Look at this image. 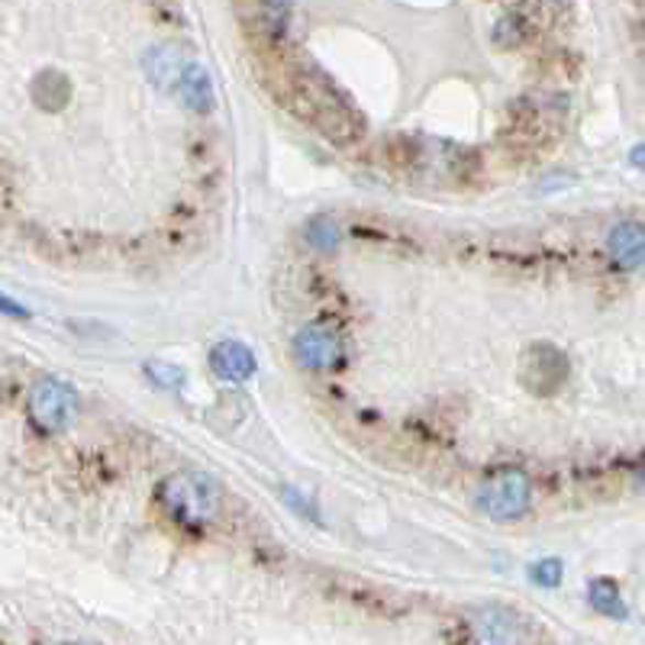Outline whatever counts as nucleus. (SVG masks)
I'll return each mask as SVG.
<instances>
[{"label": "nucleus", "instance_id": "obj_1", "mask_svg": "<svg viewBox=\"0 0 645 645\" xmlns=\"http://www.w3.org/2000/svg\"><path fill=\"white\" fill-rule=\"evenodd\" d=\"M298 94L294 103L298 110L333 143H352L362 136V116L355 113V107L348 103L330 78H323L320 71H303L294 78Z\"/></svg>", "mask_w": 645, "mask_h": 645}, {"label": "nucleus", "instance_id": "obj_2", "mask_svg": "<svg viewBox=\"0 0 645 645\" xmlns=\"http://www.w3.org/2000/svg\"><path fill=\"white\" fill-rule=\"evenodd\" d=\"M162 507L168 510L171 520L185 523V526H207L220 516L223 494L220 485L210 475L200 471H175L162 481L158 488Z\"/></svg>", "mask_w": 645, "mask_h": 645}, {"label": "nucleus", "instance_id": "obj_3", "mask_svg": "<svg viewBox=\"0 0 645 645\" xmlns=\"http://www.w3.org/2000/svg\"><path fill=\"white\" fill-rule=\"evenodd\" d=\"M530 497H533V488H530L526 471L503 468V471H497L494 478L478 491V507L491 520L510 523V520H520L530 510Z\"/></svg>", "mask_w": 645, "mask_h": 645}, {"label": "nucleus", "instance_id": "obj_4", "mask_svg": "<svg viewBox=\"0 0 645 645\" xmlns=\"http://www.w3.org/2000/svg\"><path fill=\"white\" fill-rule=\"evenodd\" d=\"M78 413V394L71 385L58 381V378H43L33 385L30 391V416L40 430L46 433H62L71 426Z\"/></svg>", "mask_w": 645, "mask_h": 645}, {"label": "nucleus", "instance_id": "obj_5", "mask_svg": "<svg viewBox=\"0 0 645 645\" xmlns=\"http://www.w3.org/2000/svg\"><path fill=\"white\" fill-rule=\"evenodd\" d=\"M571 378V365L565 358V352L548 343H536V346L526 348L523 355V365H520V381L526 391L533 394H555L568 385Z\"/></svg>", "mask_w": 645, "mask_h": 645}, {"label": "nucleus", "instance_id": "obj_6", "mask_svg": "<svg viewBox=\"0 0 645 645\" xmlns=\"http://www.w3.org/2000/svg\"><path fill=\"white\" fill-rule=\"evenodd\" d=\"M294 355L303 368H340L346 358L340 336L330 330H320V326L300 330L298 340H294Z\"/></svg>", "mask_w": 645, "mask_h": 645}, {"label": "nucleus", "instance_id": "obj_7", "mask_svg": "<svg viewBox=\"0 0 645 645\" xmlns=\"http://www.w3.org/2000/svg\"><path fill=\"white\" fill-rule=\"evenodd\" d=\"M210 365H213V371L223 381H233V385H240V381H246V378L255 375V355L243 343H236V340L216 343L213 352H210Z\"/></svg>", "mask_w": 645, "mask_h": 645}, {"label": "nucleus", "instance_id": "obj_8", "mask_svg": "<svg viewBox=\"0 0 645 645\" xmlns=\"http://www.w3.org/2000/svg\"><path fill=\"white\" fill-rule=\"evenodd\" d=\"M520 616L503 610V607H488L478 613V640L481 643H516L523 640V630H520Z\"/></svg>", "mask_w": 645, "mask_h": 645}, {"label": "nucleus", "instance_id": "obj_9", "mask_svg": "<svg viewBox=\"0 0 645 645\" xmlns=\"http://www.w3.org/2000/svg\"><path fill=\"white\" fill-rule=\"evenodd\" d=\"M175 91H178V98L185 100L191 110H198V113H207V110L213 107V85H210V75L200 68L198 62H188V65L181 68V75H178V81H175Z\"/></svg>", "mask_w": 645, "mask_h": 645}, {"label": "nucleus", "instance_id": "obj_10", "mask_svg": "<svg viewBox=\"0 0 645 645\" xmlns=\"http://www.w3.org/2000/svg\"><path fill=\"white\" fill-rule=\"evenodd\" d=\"M610 252L620 265L626 268H640L643 262V226L640 223H623L613 230L610 236Z\"/></svg>", "mask_w": 645, "mask_h": 645}, {"label": "nucleus", "instance_id": "obj_11", "mask_svg": "<svg viewBox=\"0 0 645 645\" xmlns=\"http://www.w3.org/2000/svg\"><path fill=\"white\" fill-rule=\"evenodd\" d=\"M33 100H36L43 110H62V107L71 100V81H68L62 71H43V75L33 81Z\"/></svg>", "mask_w": 645, "mask_h": 645}, {"label": "nucleus", "instance_id": "obj_12", "mask_svg": "<svg viewBox=\"0 0 645 645\" xmlns=\"http://www.w3.org/2000/svg\"><path fill=\"white\" fill-rule=\"evenodd\" d=\"M588 594H591V607H594L597 613H607V616H613V620H626L630 610H626V603H623V597H620V588H616L613 581H607V578L591 581Z\"/></svg>", "mask_w": 645, "mask_h": 645}, {"label": "nucleus", "instance_id": "obj_13", "mask_svg": "<svg viewBox=\"0 0 645 645\" xmlns=\"http://www.w3.org/2000/svg\"><path fill=\"white\" fill-rule=\"evenodd\" d=\"M307 243L313 248H320V252H333V248L340 246V226L330 216H313L307 223Z\"/></svg>", "mask_w": 645, "mask_h": 645}, {"label": "nucleus", "instance_id": "obj_14", "mask_svg": "<svg viewBox=\"0 0 645 645\" xmlns=\"http://www.w3.org/2000/svg\"><path fill=\"white\" fill-rule=\"evenodd\" d=\"M146 375L158 388H181L185 385V371L175 368V365H165V362H149L146 365Z\"/></svg>", "mask_w": 645, "mask_h": 645}, {"label": "nucleus", "instance_id": "obj_15", "mask_svg": "<svg viewBox=\"0 0 645 645\" xmlns=\"http://www.w3.org/2000/svg\"><path fill=\"white\" fill-rule=\"evenodd\" d=\"M530 578H533L540 588H558V585H561V561H555V558L536 561V565L530 568Z\"/></svg>", "mask_w": 645, "mask_h": 645}, {"label": "nucleus", "instance_id": "obj_16", "mask_svg": "<svg viewBox=\"0 0 645 645\" xmlns=\"http://www.w3.org/2000/svg\"><path fill=\"white\" fill-rule=\"evenodd\" d=\"M0 313H7V316H16V320L30 316V313H26V307H20L16 300L3 298V294H0Z\"/></svg>", "mask_w": 645, "mask_h": 645}]
</instances>
